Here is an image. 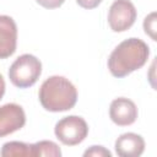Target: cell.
I'll use <instances>...</instances> for the list:
<instances>
[{
    "label": "cell",
    "mask_w": 157,
    "mask_h": 157,
    "mask_svg": "<svg viewBox=\"0 0 157 157\" xmlns=\"http://www.w3.org/2000/svg\"><path fill=\"white\" fill-rule=\"evenodd\" d=\"M150 55L148 45L139 38H129L119 43L108 58V69L114 77L121 78L142 67Z\"/></svg>",
    "instance_id": "cell-1"
},
{
    "label": "cell",
    "mask_w": 157,
    "mask_h": 157,
    "mask_svg": "<svg viewBox=\"0 0 157 157\" xmlns=\"http://www.w3.org/2000/svg\"><path fill=\"white\" fill-rule=\"evenodd\" d=\"M39 102L45 110L65 112L77 102V90L64 76H50L39 88Z\"/></svg>",
    "instance_id": "cell-2"
},
{
    "label": "cell",
    "mask_w": 157,
    "mask_h": 157,
    "mask_svg": "<svg viewBox=\"0 0 157 157\" xmlns=\"http://www.w3.org/2000/svg\"><path fill=\"white\" fill-rule=\"evenodd\" d=\"M42 74V63L32 54H22L9 69V77L12 85L18 88L33 86Z\"/></svg>",
    "instance_id": "cell-3"
},
{
    "label": "cell",
    "mask_w": 157,
    "mask_h": 157,
    "mask_svg": "<svg viewBox=\"0 0 157 157\" xmlns=\"http://www.w3.org/2000/svg\"><path fill=\"white\" fill-rule=\"evenodd\" d=\"M54 132L61 144L66 146H75L86 139L88 134V125L83 118L69 115L55 124Z\"/></svg>",
    "instance_id": "cell-4"
},
{
    "label": "cell",
    "mask_w": 157,
    "mask_h": 157,
    "mask_svg": "<svg viewBox=\"0 0 157 157\" xmlns=\"http://www.w3.org/2000/svg\"><path fill=\"white\" fill-rule=\"evenodd\" d=\"M136 16V9L130 0H115L108 11V23L114 32H124L135 23Z\"/></svg>",
    "instance_id": "cell-5"
},
{
    "label": "cell",
    "mask_w": 157,
    "mask_h": 157,
    "mask_svg": "<svg viewBox=\"0 0 157 157\" xmlns=\"http://www.w3.org/2000/svg\"><path fill=\"white\" fill-rule=\"evenodd\" d=\"M26 124V114L21 105L7 103L0 107V137L10 135Z\"/></svg>",
    "instance_id": "cell-6"
},
{
    "label": "cell",
    "mask_w": 157,
    "mask_h": 157,
    "mask_svg": "<svg viewBox=\"0 0 157 157\" xmlns=\"http://www.w3.org/2000/svg\"><path fill=\"white\" fill-rule=\"evenodd\" d=\"M109 117L112 121L119 126H128L135 123L137 118L136 104L125 97L115 98L109 107Z\"/></svg>",
    "instance_id": "cell-7"
},
{
    "label": "cell",
    "mask_w": 157,
    "mask_h": 157,
    "mask_svg": "<svg viewBox=\"0 0 157 157\" xmlns=\"http://www.w3.org/2000/svg\"><path fill=\"white\" fill-rule=\"evenodd\" d=\"M17 26L12 17L0 15V59H6L16 52Z\"/></svg>",
    "instance_id": "cell-8"
},
{
    "label": "cell",
    "mask_w": 157,
    "mask_h": 157,
    "mask_svg": "<svg viewBox=\"0 0 157 157\" xmlns=\"http://www.w3.org/2000/svg\"><path fill=\"white\" fill-rule=\"evenodd\" d=\"M145 151V140L135 132H125L115 141V152L120 157H139Z\"/></svg>",
    "instance_id": "cell-9"
},
{
    "label": "cell",
    "mask_w": 157,
    "mask_h": 157,
    "mask_svg": "<svg viewBox=\"0 0 157 157\" xmlns=\"http://www.w3.org/2000/svg\"><path fill=\"white\" fill-rule=\"evenodd\" d=\"M0 155L2 157H12V156L33 157V147H32V144L29 145L21 141H10L2 145Z\"/></svg>",
    "instance_id": "cell-10"
},
{
    "label": "cell",
    "mask_w": 157,
    "mask_h": 157,
    "mask_svg": "<svg viewBox=\"0 0 157 157\" xmlns=\"http://www.w3.org/2000/svg\"><path fill=\"white\" fill-rule=\"evenodd\" d=\"M33 147V157L36 156H48V157H60L61 156V150L60 147L48 140H42L36 144H32Z\"/></svg>",
    "instance_id": "cell-11"
},
{
    "label": "cell",
    "mask_w": 157,
    "mask_h": 157,
    "mask_svg": "<svg viewBox=\"0 0 157 157\" xmlns=\"http://www.w3.org/2000/svg\"><path fill=\"white\" fill-rule=\"evenodd\" d=\"M144 29L151 39L156 40V12H151L144 20Z\"/></svg>",
    "instance_id": "cell-12"
},
{
    "label": "cell",
    "mask_w": 157,
    "mask_h": 157,
    "mask_svg": "<svg viewBox=\"0 0 157 157\" xmlns=\"http://www.w3.org/2000/svg\"><path fill=\"white\" fill-rule=\"evenodd\" d=\"M83 156L85 157H88V156H94V157H110L112 153H110L109 150H107L103 146H91L88 150H86L83 152Z\"/></svg>",
    "instance_id": "cell-13"
},
{
    "label": "cell",
    "mask_w": 157,
    "mask_h": 157,
    "mask_svg": "<svg viewBox=\"0 0 157 157\" xmlns=\"http://www.w3.org/2000/svg\"><path fill=\"white\" fill-rule=\"evenodd\" d=\"M36 1L45 9H56L60 7L65 0H36Z\"/></svg>",
    "instance_id": "cell-14"
},
{
    "label": "cell",
    "mask_w": 157,
    "mask_h": 157,
    "mask_svg": "<svg viewBox=\"0 0 157 157\" xmlns=\"http://www.w3.org/2000/svg\"><path fill=\"white\" fill-rule=\"evenodd\" d=\"M101 1H102V0H76V2H77L81 7L88 9V10L97 7V6L101 4Z\"/></svg>",
    "instance_id": "cell-15"
},
{
    "label": "cell",
    "mask_w": 157,
    "mask_h": 157,
    "mask_svg": "<svg viewBox=\"0 0 157 157\" xmlns=\"http://www.w3.org/2000/svg\"><path fill=\"white\" fill-rule=\"evenodd\" d=\"M4 93H5V81H4L2 75L0 74V99L2 98Z\"/></svg>",
    "instance_id": "cell-16"
}]
</instances>
